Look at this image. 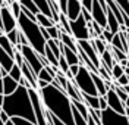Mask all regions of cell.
Here are the masks:
<instances>
[{
	"instance_id": "52a82bcc",
	"label": "cell",
	"mask_w": 129,
	"mask_h": 125,
	"mask_svg": "<svg viewBox=\"0 0 129 125\" xmlns=\"http://www.w3.org/2000/svg\"><path fill=\"white\" fill-rule=\"evenodd\" d=\"M69 22H71V34H72V37L76 41H81V40H91L88 24L85 22L82 13H81V16L78 18V19L69 21Z\"/></svg>"
},
{
	"instance_id": "f1b7e54d",
	"label": "cell",
	"mask_w": 129,
	"mask_h": 125,
	"mask_svg": "<svg viewBox=\"0 0 129 125\" xmlns=\"http://www.w3.org/2000/svg\"><path fill=\"white\" fill-rule=\"evenodd\" d=\"M59 43H60V40H51V38L46 43V46L53 52V55H54L57 59L62 56V53H60V47H59Z\"/></svg>"
},
{
	"instance_id": "7dc6e473",
	"label": "cell",
	"mask_w": 129,
	"mask_h": 125,
	"mask_svg": "<svg viewBox=\"0 0 129 125\" xmlns=\"http://www.w3.org/2000/svg\"><path fill=\"white\" fill-rule=\"evenodd\" d=\"M98 106H100V110H101V112H103V110H106V109L109 108L106 97H100V96H98Z\"/></svg>"
},
{
	"instance_id": "db71d44e",
	"label": "cell",
	"mask_w": 129,
	"mask_h": 125,
	"mask_svg": "<svg viewBox=\"0 0 129 125\" xmlns=\"http://www.w3.org/2000/svg\"><path fill=\"white\" fill-rule=\"evenodd\" d=\"M0 121H2V122H5V124H8L9 121H10V118H9L5 112H0Z\"/></svg>"
},
{
	"instance_id": "94428289",
	"label": "cell",
	"mask_w": 129,
	"mask_h": 125,
	"mask_svg": "<svg viewBox=\"0 0 129 125\" xmlns=\"http://www.w3.org/2000/svg\"><path fill=\"white\" fill-rule=\"evenodd\" d=\"M125 108H126V109H129V99L126 100V102H125Z\"/></svg>"
},
{
	"instance_id": "ee69618b",
	"label": "cell",
	"mask_w": 129,
	"mask_h": 125,
	"mask_svg": "<svg viewBox=\"0 0 129 125\" xmlns=\"http://www.w3.org/2000/svg\"><path fill=\"white\" fill-rule=\"evenodd\" d=\"M91 30L94 31V34H95V37L98 38V37H101V34H103V31H104V28H101L100 25L97 24V22H91Z\"/></svg>"
},
{
	"instance_id": "9c48e42d",
	"label": "cell",
	"mask_w": 129,
	"mask_h": 125,
	"mask_svg": "<svg viewBox=\"0 0 129 125\" xmlns=\"http://www.w3.org/2000/svg\"><path fill=\"white\" fill-rule=\"evenodd\" d=\"M89 13H91V18L94 22H97L101 28H107V12L101 8L98 0L92 2V8L89 10Z\"/></svg>"
},
{
	"instance_id": "f907efd6",
	"label": "cell",
	"mask_w": 129,
	"mask_h": 125,
	"mask_svg": "<svg viewBox=\"0 0 129 125\" xmlns=\"http://www.w3.org/2000/svg\"><path fill=\"white\" fill-rule=\"evenodd\" d=\"M92 2L94 0H81V5H82V8L87 9V10H91V8H92Z\"/></svg>"
},
{
	"instance_id": "e7e4bbea",
	"label": "cell",
	"mask_w": 129,
	"mask_h": 125,
	"mask_svg": "<svg viewBox=\"0 0 129 125\" xmlns=\"http://www.w3.org/2000/svg\"><path fill=\"white\" fill-rule=\"evenodd\" d=\"M3 34H5V33H3V31H2V30H0V35H3Z\"/></svg>"
},
{
	"instance_id": "8fae6325",
	"label": "cell",
	"mask_w": 129,
	"mask_h": 125,
	"mask_svg": "<svg viewBox=\"0 0 129 125\" xmlns=\"http://www.w3.org/2000/svg\"><path fill=\"white\" fill-rule=\"evenodd\" d=\"M106 100H107V105H109V109H112L113 112H116V113H119V115H125V103L122 102L119 97H117V94L116 91L110 88L107 94L104 96Z\"/></svg>"
},
{
	"instance_id": "7bdbcfd3",
	"label": "cell",
	"mask_w": 129,
	"mask_h": 125,
	"mask_svg": "<svg viewBox=\"0 0 129 125\" xmlns=\"http://www.w3.org/2000/svg\"><path fill=\"white\" fill-rule=\"evenodd\" d=\"M97 74L100 75V77H101L104 81H113V78H112V75H110V72H109L106 68H103V66L98 68V72H97Z\"/></svg>"
},
{
	"instance_id": "60d3db41",
	"label": "cell",
	"mask_w": 129,
	"mask_h": 125,
	"mask_svg": "<svg viewBox=\"0 0 129 125\" xmlns=\"http://www.w3.org/2000/svg\"><path fill=\"white\" fill-rule=\"evenodd\" d=\"M113 90L116 91V94H117V97H119V99H120L122 102H123V103H125V102H126V100L129 99V96H128V94H126L125 91H123V88H122V87H119V85H116V84H114Z\"/></svg>"
},
{
	"instance_id": "74e56055",
	"label": "cell",
	"mask_w": 129,
	"mask_h": 125,
	"mask_svg": "<svg viewBox=\"0 0 129 125\" xmlns=\"http://www.w3.org/2000/svg\"><path fill=\"white\" fill-rule=\"evenodd\" d=\"M113 37H114V35L112 34V31H110L109 28H104V31H103V34H101V37H98V38H100V40H103V41L109 46V44H112Z\"/></svg>"
},
{
	"instance_id": "603a6c76",
	"label": "cell",
	"mask_w": 129,
	"mask_h": 125,
	"mask_svg": "<svg viewBox=\"0 0 129 125\" xmlns=\"http://www.w3.org/2000/svg\"><path fill=\"white\" fill-rule=\"evenodd\" d=\"M72 106L79 112L81 115H82V118H84L85 121L89 118V108L84 103V102H76V100H72Z\"/></svg>"
},
{
	"instance_id": "e575fe53",
	"label": "cell",
	"mask_w": 129,
	"mask_h": 125,
	"mask_svg": "<svg viewBox=\"0 0 129 125\" xmlns=\"http://www.w3.org/2000/svg\"><path fill=\"white\" fill-rule=\"evenodd\" d=\"M47 33L51 40H59V37H60V25L57 24V25H53V27L47 28Z\"/></svg>"
},
{
	"instance_id": "9a60e30c",
	"label": "cell",
	"mask_w": 129,
	"mask_h": 125,
	"mask_svg": "<svg viewBox=\"0 0 129 125\" xmlns=\"http://www.w3.org/2000/svg\"><path fill=\"white\" fill-rule=\"evenodd\" d=\"M19 84L16 83L15 80H12L9 75L3 77V96H10L18 90Z\"/></svg>"
},
{
	"instance_id": "7a4b0ae2",
	"label": "cell",
	"mask_w": 129,
	"mask_h": 125,
	"mask_svg": "<svg viewBox=\"0 0 129 125\" xmlns=\"http://www.w3.org/2000/svg\"><path fill=\"white\" fill-rule=\"evenodd\" d=\"M2 110L10 119L12 118H22L25 121L35 124V115H34L29 94H28V88H25L22 85H19L13 94L5 96L3 103H2Z\"/></svg>"
},
{
	"instance_id": "4dcf8cb0",
	"label": "cell",
	"mask_w": 129,
	"mask_h": 125,
	"mask_svg": "<svg viewBox=\"0 0 129 125\" xmlns=\"http://www.w3.org/2000/svg\"><path fill=\"white\" fill-rule=\"evenodd\" d=\"M59 25L62 27V30H63L66 34H71V22H69V19L68 16L64 15V13H60L59 15ZM72 35V34H71Z\"/></svg>"
},
{
	"instance_id": "484cf974",
	"label": "cell",
	"mask_w": 129,
	"mask_h": 125,
	"mask_svg": "<svg viewBox=\"0 0 129 125\" xmlns=\"http://www.w3.org/2000/svg\"><path fill=\"white\" fill-rule=\"evenodd\" d=\"M9 9H10L12 15L15 16V19L18 21V19H19V16L22 15V8H21L19 0H10V3H9Z\"/></svg>"
},
{
	"instance_id": "4316f807",
	"label": "cell",
	"mask_w": 129,
	"mask_h": 125,
	"mask_svg": "<svg viewBox=\"0 0 129 125\" xmlns=\"http://www.w3.org/2000/svg\"><path fill=\"white\" fill-rule=\"evenodd\" d=\"M91 44H92V47L95 49V52H97L98 56H101L106 50H107V44H106L103 40H100V38H94V40H91Z\"/></svg>"
},
{
	"instance_id": "9f6ffc18",
	"label": "cell",
	"mask_w": 129,
	"mask_h": 125,
	"mask_svg": "<svg viewBox=\"0 0 129 125\" xmlns=\"http://www.w3.org/2000/svg\"><path fill=\"white\" fill-rule=\"evenodd\" d=\"M10 3V0H0V8H3V6H6Z\"/></svg>"
},
{
	"instance_id": "680465c9",
	"label": "cell",
	"mask_w": 129,
	"mask_h": 125,
	"mask_svg": "<svg viewBox=\"0 0 129 125\" xmlns=\"http://www.w3.org/2000/svg\"><path fill=\"white\" fill-rule=\"evenodd\" d=\"M122 88H123V91L129 96V84H128V85H125V87H122Z\"/></svg>"
},
{
	"instance_id": "2e32d148",
	"label": "cell",
	"mask_w": 129,
	"mask_h": 125,
	"mask_svg": "<svg viewBox=\"0 0 129 125\" xmlns=\"http://www.w3.org/2000/svg\"><path fill=\"white\" fill-rule=\"evenodd\" d=\"M100 63H101L100 66L106 68V69L110 72V75H112V68H113V65H114L116 62H114V59H113L112 53H110V50H109V49L106 50L101 56H100Z\"/></svg>"
},
{
	"instance_id": "8992f818",
	"label": "cell",
	"mask_w": 129,
	"mask_h": 125,
	"mask_svg": "<svg viewBox=\"0 0 129 125\" xmlns=\"http://www.w3.org/2000/svg\"><path fill=\"white\" fill-rule=\"evenodd\" d=\"M21 55L24 58V62L32 69V72L35 75L40 74V71L44 68L40 60V55L29 46H21Z\"/></svg>"
},
{
	"instance_id": "f6af8a7d",
	"label": "cell",
	"mask_w": 129,
	"mask_h": 125,
	"mask_svg": "<svg viewBox=\"0 0 129 125\" xmlns=\"http://www.w3.org/2000/svg\"><path fill=\"white\" fill-rule=\"evenodd\" d=\"M10 121H12L13 125H37V124H34V122L25 121V119H22V118H12Z\"/></svg>"
},
{
	"instance_id": "bcb514c9",
	"label": "cell",
	"mask_w": 129,
	"mask_h": 125,
	"mask_svg": "<svg viewBox=\"0 0 129 125\" xmlns=\"http://www.w3.org/2000/svg\"><path fill=\"white\" fill-rule=\"evenodd\" d=\"M114 84H116V85H119V87H125V85H128V84H129V78L123 74L120 78H117V80L114 81Z\"/></svg>"
},
{
	"instance_id": "f546056e",
	"label": "cell",
	"mask_w": 129,
	"mask_h": 125,
	"mask_svg": "<svg viewBox=\"0 0 129 125\" xmlns=\"http://www.w3.org/2000/svg\"><path fill=\"white\" fill-rule=\"evenodd\" d=\"M19 3H21V6L22 8H25V9H28L31 13H34L35 16L40 13V10L37 9V6H35V3L32 2V0H19Z\"/></svg>"
},
{
	"instance_id": "ba28073f",
	"label": "cell",
	"mask_w": 129,
	"mask_h": 125,
	"mask_svg": "<svg viewBox=\"0 0 129 125\" xmlns=\"http://www.w3.org/2000/svg\"><path fill=\"white\" fill-rule=\"evenodd\" d=\"M101 125H129V119L128 116L119 115L107 108L101 112Z\"/></svg>"
},
{
	"instance_id": "03108f58",
	"label": "cell",
	"mask_w": 129,
	"mask_h": 125,
	"mask_svg": "<svg viewBox=\"0 0 129 125\" xmlns=\"http://www.w3.org/2000/svg\"><path fill=\"white\" fill-rule=\"evenodd\" d=\"M0 125H6V124H5V122H2V121H0Z\"/></svg>"
},
{
	"instance_id": "1f68e13d",
	"label": "cell",
	"mask_w": 129,
	"mask_h": 125,
	"mask_svg": "<svg viewBox=\"0 0 129 125\" xmlns=\"http://www.w3.org/2000/svg\"><path fill=\"white\" fill-rule=\"evenodd\" d=\"M6 37H8V40L10 41V44L13 46V47H16L18 44H19V28H15L13 31H10V33L5 34Z\"/></svg>"
},
{
	"instance_id": "91938a15",
	"label": "cell",
	"mask_w": 129,
	"mask_h": 125,
	"mask_svg": "<svg viewBox=\"0 0 129 125\" xmlns=\"http://www.w3.org/2000/svg\"><path fill=\"white\" fill-rule=\"evenodd\" d=\"M0 30L3 31V24H2V8H0Z\"/></svg>"
},
{
	"instance_id": "7402d4cb",
	"label": "cell",
	"mask_w": 129,
	"mask_h": 125,
	"mask_svg": "<svg viewBox=\"0 0 129 125\" xmlns=\"http://www.w3.org/2000/svg\"><path fill=\"white\" fill-rule=\"evenodd\" d=\"M0 47L5 50L10 58H13V56H15V47L10 44V41L8 40V37H6L5 34H3V35H0Z\"/></svg>"
},
{
	"instance_id": "4fadbf2b",
	"label": "cell",
	"mask_w": 129,
	"mask_h": 125,
	"mask_svg": "<svg viewBox=\"0 0 129 125\" xmlns=\"http://www.w3.org/2000/svg\"><path fill=\"white\" fill-rule=\"evenodd\" d=\"M82 13V5L81 0H68V8H66V16L69 21L78 19Z\"/></svg>"
},
{
	"instance_id": "8d00e7d4",
	"label": "cell",
	"mask_w": 129,
	"mask_h": 125,
	"mask_svg": "<svg viewBox=\"0 0 129 125\" xmlns=\"http://www.w3.org/2000/svg\"><path fill=\"white\" fill-rule=\"evenodd\" d=\"M37 80H41V81H46V83H48V84H51L53 83V78H51V75L47 72V69L46 68H43L40 71V74L37 75Z\"/></svg>"
},
{
	"instance_id": "f35d334b",
	"label": "cell",
	"mask_w": 129,
	"mask_h": 125,
	"mask_svg": "<svg viewBox=\"0 0 129 125\" xmlns=\"http://www.w3.org/2000/svg\"><path fill=\"white\" fill-rule=\"evenodd\" d=\"M113 2L119 6V9H120L125 15L129 16V0H113Z\"/></svg>"
},
{
	"instance_id": "ab89813d",
	"label": "cell",
	"mask_w": 129,
	"mask_h": 125,
	"mask_svg": "<svg viewBox=\"0 0 129 125\" xmlns=\"http://www.w3.org/2000/svg\"><path fill=\"white\" fill-rule=\"evenodd\" d=\"M110 46H112V47H114V49H119V50H122V52H125V47H123V43H122V40H120V35H119V33L113 37L112 44H110ZM125 53H126V52H125Z\"/></svg>"
},
{
	"instance_id": "ac0fdd59",
	"label": "cell",
	"mask_w": 129,
	"mask_h": 125,
	"mask_svg": "<svg viewBox=\"0 0 129 125\" xmlns=\"http://www.w3.org/2000/svg\"><path fill=\"white\" fill-rule=\"evenodd\" d=\"M66 94L71 100H76V102H84L82 100V94L78 90V87L73 84V81H69L68 83V87H66Z\"/></svg>"
},
{
	"instance_id": "d4e9b609",
	"label": "cell",
	"mask_w": 129,
	"mask_h": 125,
	"mask_svg": "<svg viewBox=\"0 0 129 125\" xmlns=\"http://www.w3.org/2000/svg\"><path fill=\"white\" fill-rule=\"evenodd\" d=\"M107 49L110 50V53H112V56H113V59H114L116 63H120L122 60H126V59H128V55H126L125 52H122V50H119V49H114L110 44L107 46Z\"/></svg>"
},
{
	"instance_id": "ffe728a7",
	"label": "cell",
	"mask_w": 129,
	"mask_h": 125,
	"mask_svg": "<svg viewBox=\"0 0 129 125\" xmlns=\"http://www.w3.org/2000/svg\"><path fill=\"white\" fill-rule=\"evenodd\" d=\"M32 2L35 3V6L40 10V13L48 16L53 21V13H51V9H50V5H48V0H32Z\"/></svg>"
},
{
	"instance_id": "3957f363",
	"label": "cell",
	"mask_w": 129,
	"mask_h": 125,
	"mask_svg": "<svg viewBox=\"0 0 129 125\" xmlns=\"http://www.w3.org/2000/svg\"><path fill=\"white\" fill-rule=\"evenodd\" d=\"M18 28L19 31L25 35V38L28 40V44L29 47L35 50L40 56H44V52H46V40L44 37L41 35V30H40V25L37 22H34L31 19L25 16L24 13L19 16L18 19Z\"/></svg>"
},
{
	"instance_id": "83f0119b",
	"label": "cell",
	"mask_w": 129,
	"mask_h": 125,
	"mask_svg": "<svg viewBox=\"0 0 129 125\" xmlns=\"http://www.w3.org/2000/svg\"><path fill=\"white\" fill-rule=\"evenodd\" d=\"M35 18H37V24L40 25V27H43V28H50V27L56 25L51 19H50V18L46 16V15H43V13H38Z\"/></svg>"
},
{
	"instance_id": "f5cc1de1",
	"label": "cell",
	"mask_w": 129,
	"mask_h": 125,
	"mask_svg": "<svg viewBox=\"0 0 129 125\" xmlns=\"http://www.w3.org/2000/svg\"><path fill=\"white\" fill-rule=\"evenodd\" d=\"M40 30H41V35L44 37V40H46V41H48V40H50V35H48V33H47V28H43V27H40Z\"/></svg>"
},
{
	"instance_id": "5b68a950",
	"label": "cell",
	"mask_w": 129,
	"mask_h": 125,
	"mask_svg": "<svg viewBox=\"0 0 129 125\" xmlns=\"http://www.w3.org/2000/svg\"><path fill=\"white\" fill-rule=\"evenodd\" d=\"M28 94L32 103V109H34V115H35V124L37 125H47V118H46V108L43 105V100L40 97L38 90L34 88H28Z\"/></svg>"
},
{
	"instance_id": "5bb4252c",
	"label": "cell",
	"mask_w": 129,
	"mask_h": 125,
	"mask_svg": "<svg viewBox=\"0 0 129 125\" xmlns=\"http://www.w3.org/2000/svg\"><path fill=\"white\" fill-rule=\"evenodd\" d=\"M59 40H60V43H63L64 47H68V49H71L72 52H75V53H78V43H76V40L73 38L71 34H66L62 30V27H60V37H59Z\"/></svg>"
},
{
	"instance_id": "44dd1931",
	"label": "cell",
	"mask_w": 129,
	"mask_h": 125,
	"mask_svg": "<svg viewBox=\"0 0 129 125\" xmlns=\"http://www.w3.org/2000/svg\"><path fill=\"white\" fill-rule=\"evenodd\" d=\"M107 28L112 31L113 35H116V34L119 33V30H120V24H119V21L116 19V16L113 15L110 10L107 12Z\"/></svg>"
},
{
	"instance_id": "d590c367",
	"label": "cell",
	"mask_w": 129,
	"mask_h": 125,
	"mask_svg": "<svg viewBox=\"0 0 129 125\" xmlns=\"http://www.w3.org/2000/svg\"><path fill=\"white\" fill-rule=\"evenodd\" d=\"M123 68L119 65V63H114L113 65V68H112V78H113V81H116L117 78H120L122 75H123Z\"/></svg>"
},
{
	"instance_id": "cb8c5ba5",
	"label": "cell",
	"mask_w": 129,
	"mask_h": 125,
	"mask_svg": "<svg viewBox=\"0 0 129 125\" xmlns=\"http://www.w3.org/2000/svg\"><path fill=\"white\" fill-rule=\"evenodd\" d=\"M82 94V100H84V103L88 106L89 109H98L100 110V106H98V96H88V94H84V93H81Z\"/></svg>"
},
{
	"instance_id": "6f0895ef",
	"label": "cell",
	"mask_w": 129,
	"mask_h": 125,
	"mask_svg": "<svg viewBox=\"0 0 129 125\" xmlns=\"http://www.w3.org/2000/svg\"><path fill=\"white\" fill-rule=\"evenodd\" d=\"M0 94H3V78H0Z\"/></svg>"
},
{
	"instance_id": "277c9868",
	"label": "cell",
	"mask_w": 129,
	"mask_h": 125,
	"mask_svg": "<svg viewBox=\"0 0 129 125\" xmlns=\"http://www.w3.org/2000/svg\"><path fill=\"white\" fill-rule=\"evenodd\" d=\"M73 84L78 87V90L84 94H88V96H98L97 88L94 85L92 81V75L84 65L79 66V72L76 74V77L73 78Z\"/></svg>"
},
{
	"instance_id": "e0dca14e",
	"label": "cell",
	"mask_w": 129,
	"mask_h": 125,
	"mask_svg": "<svg viewBox=\"0 0 129 125\" xmlns=\"http://www.w3.org/2000/svg\"><path fill=\"white\" fill-rule=\"evenodd\" d=\"M91 75H92V81H94V85H95L97 88V93H98V96L100 97H104L106 94H107V88H106V81L100 77L98 74H92L91 72Z\"/></svg>"
},
{
	"instance_id": "be15d7a7",
	"label": "cell",
	"mask_w": 129,
	"mask_h": 125,
	"mask_svg": "<svg viewBox=\"0 0 129 125\" xmlns=\"http://www.w3.org/2000/svg\"><path fill=\"white\" fill-rule=\"evenodd\" d=\"M0 78H2V66H0Z\"/></svg>"
},
{
	"instance_id": "d6986e66",
	"label": "cell",
	"mask_w": 129,
	"mask_h": 125,
	"mask_svg": "<svg viewBox=\"0 0 129 125\" xmlns=\"http://www.w3.org/2000/svg\"><path fill=\"white\" fill-rule=\"evenodd\" d=\"M15 65V60H13V58H10L8 53L5 52V50L0 47V66L3 68V69H6L9 74V71L12 69V66Z\"/></svg>"
},
{
	"instance_id": "c3c4849f",
	"label": "cell",
	"mask_w": 129,
	"mask_h": 125,
	"mask_svg": "<svg viewBox=\"0 0 129 125\" xmlns=\"http://www.w3.org/2000/svg\"><path fill=\"white\" fill-rule=\"evenodd\" d=\"M57 5H59V9H60V13H64V15H66L68 0H57Z\"/></svg>"
},
{
	"instance_id": "7c38bea8",
	"label": "cell",
	"mask_w": 129,
	"mask_h": 125,
	"mask_svg": "<svg viewBox=\"0 0 129 125\" xmlns=\"http://www.w3.org/2000/svg\"><path fill=\"white\" fill-rule=\"evenodd\" d=\"M78 43V47H79L87 56H88V59L92 62V65L98 69L100 68V56L97 55V52H95V49L92 47V44H91V40H81V41H76Z\"/></svg>"
},
{
	"instance_id": "681fc988",
	"label": "cell",
	"mask_w": 129,
	"mask_h": 125,
	"mask_svg": "<svg viewBox=\"0 0 129 125\" xmlns=\"http://www.w3.org/2000/svg\"><path fill=\"white\" fill-rule=\"evenodd\" d=\"M82 16H84V19H85V22H87V24H91V22H92V18H91V13H89L88 10H87V9H84L82 8Z\"/></svg>"
},
{
	"instance_id": "30bf717a",
	"label": "cell",
	"mask_w": 129,
	"mask_h": 125,
	"mask_svg": "<svg viewBox=\"0 0 129 125\" xmlns=\"http://www.w3.org/2000/svg\"><path fill=\"white\" fill-rule=\"evenodd\" d=\"M2 24H3V33L5 34H8L10 31H13L15 28H18V21L12 15V12L9 9V5L2 8Z\"/></svg>"
},
{
	"instance_id": "b9f144b4",
	"label": "cell",
	"mask_w": 129,
	"mask_h": 125,
	"mask_svg": "<svg viewBox=\"0 0 129 125\" xmlns=\"http://www.w3.org/2000/svg\"><path fill=\"white\" fill-rule=\"evenodd\" d=\"M59 71L63 72L64 75L69 72V65H68V62H66V59H64L63 56L59 58Z\"/></svg>"
},
{
	"instance_id": "836d02e7",
	"label": "cell",
	"mask_w": 129,
	"mask_h": 125,
	"mask_svg": "<svg viewBox=\"0 0 129 125\" xmlns=\"http://www.w3.org/2000/svg\"><path fill=\"white\" fill-rule=\"evenodd\" d=\"M72 116H73V124L75 125H88V122L82 118V115L73 106H72Z\"/></svg>"
},
{
	"instance_id": "6125c7cd",
	"label": "cell",
	"mask_w": 129,
	"mask_h": 125,
	"mask_svg": "<svg viewBox=\"0 0 129 125\" xmlns=\"http://www.w3.org/2000/svg\"><path fill=\"white\" fill-rule=\"evenodd\" d=\"M6 125H13V124H12V121H9V122H8Z\"/></svg>"
},
{
	"instance_id": "6da1fadb",
	"label": "cell",
	"mask_w": 129,
	"mask_h": 125,
	"mask_svg": "<svg viewBox=\"0 0 129 125\" xmlns=\"http://www.w3.org/2000/svg\"><path fill=\"white\" fill-rule=\"evenodd\" d=\"M38 93H40L44 108L48 112H51L64 125H75L72 116V100L68 97L66 93L57 90L51 84L43 90H38Z\"/></svg>"
},
{
	"instance_id": "d6a6232c",
	"label": "cell",
	"mask_w": 129,
	"mask_h": 125,
	"mask_svg": "<svg viewBox=\"0 0 129 125\" xmlns=\"http://www.w3.org/2000/svg\"><path fill=\"white\" fill-rule=\"evenodd\" d=\"M9 77H10V78H12V80H15L16 83L19 84V81H21V78H22V71H21V68L18 66V65H13V66H12V69H10V71H9Z\"/></svg>"
},
{
	"instance_id": "11a10c76",
	"label": "cell",
	"mask_w": 129,
	"mask_h": 125,
	"mask_svg": "<svg viewBox=\"0 0 129 125\" xmlns=\"http://www.w3.org/2000/svg\"><path fill=\"white\" fill-rule=\"evenodd\" d=\"M50 113H51V112H50ZM51 121H53V124H54V125H64L63 122H62V121H59V119L53 115V113H51Z\"/></svg>"
},
{
	"instance_id": "816d5d0a",
	"label": "cell",
	"mask_w": 129,
	"mask_h": 125,
	"mask_svg": "<svg viewBox=\"0 0 129 125\" xmlns=\"http://www.w3.org/2000/svg\"><path fill=\"white\" fill-rule=\"evenodd\" d=\"M79 66H81V65H72V66H69V72L73 75V78H75L76 74L79 72Z\"/></svg>"
},
{
	"instance_id": "003e7915",
	"label": "cell",
	"mask_w": 129,
	"mask_h": 125,
	"mask_svg": "<svg viewBox=\"0 0 129 125\" xmlns=\"http://www.w3.org/2000/svg\"><path fill=\"white\" fill-rule=\"evenodd\" d=\"M128 59H129V55H128Z\"/></svg>"
}]
</instances>
